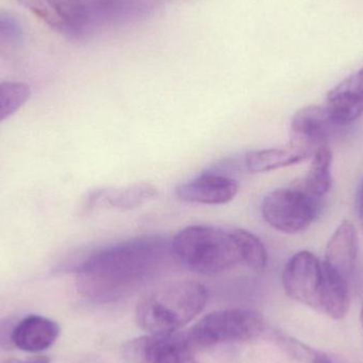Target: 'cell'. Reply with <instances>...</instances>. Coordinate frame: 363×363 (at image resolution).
<instances>
[{
  "label": "cell",
  "instance_id": "6da1fadb",
  "mask_svg": "<svg viewBox=\"0 0 363 363\" xmlns=\"http://www.w3.org/2000/svg\"><path fill=\"white\" fill-rule=\"evenodd\" d=\"M172 243L144 236L102 247L76 269L79 294L95 303L121 300L152 281L167 264Z\"/></svg>",
  "mask_w": 363,
  "mask_h": 363
},
{
  "label": "cell",
  "instance_id": "7a4b0ae2",
  "mask_svg": "<svg viewBox=\"0 0 363 363\" xmlns=\"http://www.w3.org/2000/svg\"><path fill=\"white\" fill-rule=\"evenodd\" d=\"M206 288L196 281H172L147 292L138 304V326L151 335H172L194 319L206 305Z\"/></svg>",
  "mask_w": 363,
  "mask_h": 363
},
{
  "label": "cell",
  "instance_id": "3957f363",
  "mask_svg": "<svg viewBox=\"0 0 363 363\" xmlns=\"http://www.w3.org/2000/svg\"><path fill=\"white\" fill-rule=\"evenodd\" d=\"M172 254L188 270L216 275L243 264L234 230L209 225H191L172 241Z\"/></svg>",
  "mask_w": 363,
  "mask_h": 363
},
{
  "label": "cell",
  "instance_id": "277c9868",
  "mask_svg": "<svg viewBox=\"0 0 363 363\" xmlns=\"http://www.w3.org/2000/svg\"><path fill=\"white\" fill-rule=\"evenodd\" d=\"M264 326V317L257 311L226 309L205 315L184 338L192 352L223 343L251 340L262 334Z\"/></svg>",
  "mask_w": 363,
  "mask_h": 363
},
{
  "label": "cell",
  "instance_id": "5b68a950",
  "mask_svg": "<svg viewBox=\"0 0 363 363\" xmlns=\"http://www.w3.org/2000/svg\"><path fill=\"white\" fill-rule=\"evenodd\" d=\"M319 201L302 184L273 190L264 196L260 209L271 228L286 234H298L315 221L319 213Z\"/></svg>",
  "mask_w": 363,
  "mask_h": 363
},
{
  "label": "cell",
  "instance_id": "8992f818",
  "mask_svg": "<svg viewBox=\"0 0 363 363\" xmlns=\"http://www.w3.org/2000/svg\"><path fill=\"white\" fill-rule=\"evenodd\" d=\"M326 273L323 260L309 251L294 254L283 271L286 294L296 302L321 313L325 292Z\"/></svg>",
  "mask_w": 363,
  "mask_h": 363
},
{
  "label": "cell",
  "instance_id": "52a82bcc",
  "mask_svg": "<svg viewBox=\"0 0 363 363\" xmlns=\"http://www.w3.org/2000/svg\"><path fill=\"white\" fill-rule=\"evenodd\" d=\"M49 28L64 35H81L89 25V15L82 0H15Z\"/></svg>",
  "mask_w": 363,
  "mask_h": 363
},
{
  "label": "cell",
  "instance_id": "ba28073f",
  "mask_svg": "<svg viewBox=\"0 0 363 363\" xmlns=\"http://www.w3.org/2000/svg\"><path fill=\"white\" fill-rule=\"evenodd\" d=\"M343 129L325 106H305L292 117L289 145L315 152L320 147L328 146Z\"/></svg>",
  "mask_w": 363,
  "mask_h": 363
},
{
  "label": "cell",
  "instance_id": "9c48e42d",
  "mask_svg": "<svg viewBox=\"0 0 363 363\" xmlns=\"http://www.w3.org/2000/svg\"><path fill=\"white\" fill-rule=\"evenodd\" d=\"M185 338L176 335H151L130 341L123 356L130 363H196Z\"/></svg>",
  "mask_w": 363,
  "mask_h": 363
},
{
  "label": "cell",
  "instance_id": "30bf717a",
  "mask_svg": "<svg viewBox=\"0 0 363 363\" xmlns=\"http://www.w3.org/2000/svg\"><path fill=\"white\" fill-rule=\"evenodd\" d=\"M236 180L224 174L206 172L180 184L176 194L184 202L196 204L221 205L234 200L238 194Z\"/></svg>",
  "mask_w": 363,
  "mask_h": 363
},
{
  "label": "cell",
  "instance_id": "8fae6325",
  "mask_svg": "<svg viewBox=\"0 0 363 363\" xmlns=\"http://www.w3.org/2000/svg\"><path fill=\"white\" fill-rule=\"evenodd\" d=\"M324 106L333 118L347 128L363 115V67L334 87Z\"/></svg>",
  "mask_w": 363,
  "mask_h": 363
},
{
  "label": "cell",
  "instance_id": "7c38bea8",
  "mask_svg": "<svg viewBox=\"0 0 363 363\" xmlns=\"http://www.w3.org/2000/svg\"><path fill=\"white\" fill-rule=\"evenodd\" d=\"M157 196V189L150 183H136L125 187L99 189L91 192L85 208H106L111 211H128L142 206Z\"/></svg>",
  "mask_w": 363,
  "mask_h": 363
},
{
  "label": "cell",
  "instance_id": "4fadbf2b",
  "mask_svg": "<svg viewBox=\"0 0 363 363\" xmlns=\"http://www.w3.org/2000/svg\"><path fill=\"white\" fill-rule=\"evenodd\" d=\"M60 336L57 322L42 315H31L21 320L11 330V342L21 351L40 353L52 347Z\"/></svg>",
  "mask_w": 363,
  "mask_h": 363
},
{
  "label": "cell",
  "instance_id": "5bb4252c",
  "mask_svg": "<svg viewBox=\"0 0 363 363\" xmlns=\"http://www.w3.org/2000/svg\"><path fill=\"white\" fill-rule=\"evenodd\" d=\"M358 255V235L350 220H343L330 237L323 262L349 281L355 270Z\"/></svg>",
  "mask_w": 363,
  "mask_h": 363
},
{
  "label": "cell",
  "instance_id": "9a60e30c",
  "mask_svg": "<svg viewBox=\"0 0 363 363\" xmlns=\"http://www.w3.org/2000/svg\"><path fill=\"white\" fill-rule=\"evenodd\" d=\"M313 153L308 149L292 145L284 148L252 150L245 155V165L252 174H262L302 163L313 157Z\"/></svg>",
  "mask_w": 363,
  "mask_h": 363
},
{
  "label": "cell",
  "instance_id": "2e32d148",
  "mask_svg": "<svg viewBox=\"0 0 363 363\" xmlns=\"http://www.w3.org/2000/svg\"><path fill=\"white\" fill-rule=\"evenodd\" d=\"M332 163L333 152L330 147H320L313 153L303 186L315 198H323L332 187Z\"/></svg>",
  "mask_w": 363,
  "mask_h": 363
},
{
  "label": "cell",
  "instance_id": "e0dca14e",
  "mask_svg": "<svg viewBox=\"0 0 363 363\" xmlns=\"http://www.w3.org/2000/svg\"><path fill=\"white\" fill-rule=\"evenodd\" d=\"M240 249L243 264L257 273L264 272L268 264V253L262 241L253 233L245 230H234Z\"/></svg>",
  "mask_w": 363,
  "mask_h": 363
},
{
  "label": "cell",
  "instance_id": "ac0fdd59",
  "mask_svg": "<svg viewBox=\"0 0 363 363\" xmlns=\"http://www.w3.org/2000/svg\"><path fill=\"white\" fill-rule=\"evenodd\" d=\"M31 96L29 85L23 82L0 83V123L12 116Z\"/></svg>",
  "mask_w": 363,
  "mask_h": 363
},
{
  "label": "cell",
  "instance_id": "d6986e66",
  "mask_svg": "<svg viewBox=\"0 0 363 363\" xmlns=\"http://www.w3.org/2000/svg\"><path fill=\"white\" fill-rule=\"evenodd\" d=\"M23 30L13 15L0 13V55L14 52L23 45Z\"/></svg>",
  "mask_w": 363,
  "mask_h": 363
},
{
  "label": "cell",
  "instance_id": "ffe728a7",
  "mask_svg": "<svg viewBox=\"0 0 363 363\" xmlns=\"http://www.w3.org/2000/svg\"><path fill=\"white\" fill-rule=\"evenodd\" d=\"M311 362H313V363H345L343 362L342 360L335 357V356L324 353H315Z\"/></svg>",
  "mask_w": 363,
  "mask_h": 363
},
{
  "label": "cell",
  "instance_id": "44dd1931",
  "mask_svg": "<svg viewBox=\"0 0 363 363\" xmlns=\"http://www.w3.org/2000/svg\"><path fill=\"white\" fill-rule=\"evenodd\" d=\"M357 213L360 226H362V230H363V179L362 184H360L359 190H358Z\"/></svg>",
  "mask_w": 363,
  "mask_h": 363
},
{
  "label": "cell",
  "instance_id": "7402d4cb",
  "mask_svg": "<svg viewBox=\"0 0 363 363\" xmlns=\"http://www.w3.org/2000/svg\"><path fill=\"white\" fill-rule=\"evenodd\" d=\"M360 323H362V326L363 328V303H362V313H360Z\"/></svg>",
  "mask_w": 363,
  "mask_h": 363
},
{
  "label": "cell",
  "instance_id": "603a6c76",
  "mask_svg": "<svg viewBox=\"0 0 363 363\" xmlns=\"http://www.w3.org/2000/svg\"><path fill=\"white\" fill-rule=\"evenodd\" d=\"M0 333H2V330H0ZM0 340H1V339H0Z\"/></svg>",
  "mask_w": 363,
  "mask_h": 363
}]
</instances>
